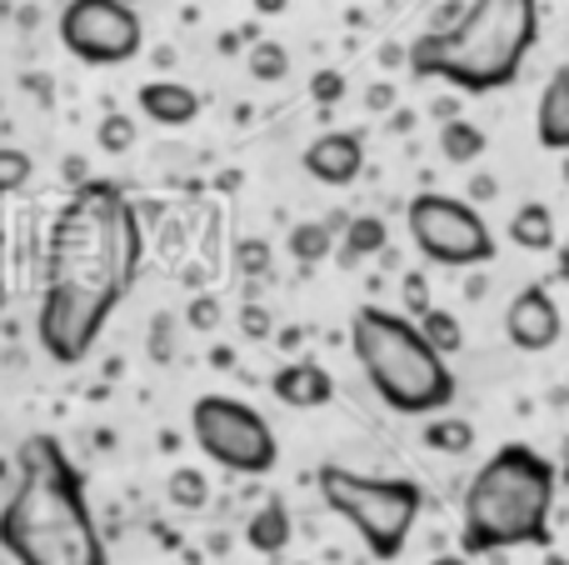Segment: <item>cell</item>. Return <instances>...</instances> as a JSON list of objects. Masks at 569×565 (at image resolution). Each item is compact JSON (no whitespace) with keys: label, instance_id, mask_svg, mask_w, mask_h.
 Returning a JSON list of instances; mask_svg holds the SVG:
<instances>
[{"label":"cell","instance_id":"cell-1","mask_svg":"<svg viewBox=\"0 0 569 565\" xmlns=\"http://www.w3.org/2000/svg\"><path fill=\"white\" fill-rule=\"evenodd\" d=\"M140 220L120 180H80L50 226L46 290L36 340L56 366H80L96 350L110 310L126 300L140 270Z\"/></svg>","mask_w":569,"mask_h":565},{"label":"cell","instance_id":"cell-2","mask_svg":"<svg viewBox=\"0 0 569 565\" xmlns=\"http://www.w3.org/2000/svg\"><path fill=\"white\" fill-rule=\"evenodd\" d=\"M0 551L16 565H110L86 476L56 436H26L16 486L0 506Z\"/></svg>","mask_w":569,"mask_h":565},{"label":"cell","instance_id":"cell-3","mask_svg":"<svg viewBox=\"0 0 569 565\" xmlns=\"http://www.w3.org/2000/svg\"><path fill=\"white\" fill-rule=\"evenodd\" d=\"M540 46V0H470L455 20L410 40L405 66L420 80H445L460 96H490L520 80Z\"/></svg>","mask_w":569,"mask_h":565},{"label":"cell","instance_id":"cell-4","mask_svg":"<svg viewBox=\"0 0 569 565\" xmlns=\"http://www.w3.org/2000/svg\"><path fill=\"white\" fill-rule=\"evenodd\" d=\"M555 460L525 440L500 446L470 476L460 500V556H500V551L545 546L555 516Z\"/></svg>","mask_w":569,"mask_h":565},{"label":"cell","instance_id":"cell-5","mask_svg":"<svg viewBox=\"0 0 569 565\" xmlns=\"http://www.w3.org/2000/svg\"><path fill=\"white\" fill-rule=\"evenodd\" d=\"M350 350L360 360L370 390L395 410V416H440L455 406L460 380L450 360L425 346L420 326L400 310L360 306L350 316Z\"/></svg>","mask_w":569,"mask_h":565},{"label":"cell","instance_id":"cell-6","mask_svg":"<svg viewBox=\"0 0 569 565\" xmlns=\"http://www.w3.org/2000/svg\"><path fill=\"white\" fill-rule=\"evenodd\" d=\"M320 500L365 541L375 561H395L415 536L425 490L410 476H360L350 466H320Z\"/></svg>","mask_w":569,"mask_h":565},{"label":"cell","instance_id":"cell-7","mask_svg":"<svg viewBox=\"0 0 569 565\" xmlns=\"http://www.w3.org/2000/svg\"><path fill=\"white\" fill-rule=\"evenodd\" d=\"M190 436L230 476H270L280 466V440L270 420L250 400L236 396H200L190 406Z\"/></svg>","mask_w":569,"mask_h":565},{"label":"cell","instance_id":"cell-8","mask_svg":"<svg viewBox=\"0 0 569 565\" xmlns=\"http://www.w3.org/2000/svg\"><path fill=\"white\" fill-rule=\"evenodd\" d=\"M405 226H410L415 250L445 270H475L485 260H495V250H500L490 220L465 196H445V190H420L405 210Z\"/></svg>","mask_w":569,"mask_h":565},{"label":"cell","instance_id":"cell-9","mask_svg":"<svg viewBox=\"0 0 569 565\" xmlns=\"http://www.w3.org/2000/svg\"><path fill=\"white\" fill-rule=\"evenodd\" d=\"M56 36L80 66H126L146 46V26L130 0H66Z\"/></svg>","mask_w":569,"mask_h":565},{"label":"cell","instance_id":"cell-10","mask_svg":"<svg viewBox=\"0 0 569 565\" xmlns=\"http://www.w3.org/2000/svg\"><path fill=\"white\" fill-rule=\"evenodd\" d=\"M505 336H510V346L525 350V356H545V350L560 346L565 316H560V306H555L550 280H535V286L515 290V300L505 306Z\"/></svg>","mask_w":569,"mask_h":565},{"label":"cell","instance_id":"cell-11","mask_svg":"<svg viewBox=\"0 0 569 565\" xmlns=\"http://www.w3.org/2000/svg\"><path fill=\"white\" fill-rule=\"evenodd\" d=\"M305 170H310V180H320V186L330 190H345L360 180L365 170V136L360 130H325V136H315L310 146H305Z\"/></svg>","mask_w":569,"mask_h":565},{"label":"cell","instance_id":"cell-12","mask_svg":"<svg viewBox=\"0 0 569 565\" xmlns=\"http://www.w3.org/2000/svg\"><path fill=\"white\" fill-rule=\"evenodd\" d=\"M270 390H276V400L280 406H290V410H315V406H330V396H335V380H330V370L320 366V360H284V366L270 376Z\"/></svg>","mask_w":569,"mask_h":565},{"label":"cell","instance_id":"cell-13","mask_svg":"<svg viewBox=\"0 0 569 565\" xmlns=\"http://www.w3.org/2000/svg\"><path fill=\"white\" fill-rule=\"evenodd\" d=\"M136 106H140V116L166 130H186L200 120V96L186 80H146V86L136 90Z\"/></svg>","mask_w":569,"mask_h":565},{"label":"cell","instance_id":"cell-14","mask_svg":"<svg viewBox=\"0 0 569 565\" xmlns=\"http://www.w3.org/2000/svg\"><path fill=\"white\" fill-rule=\"evenodd\" d=\"M535 136L545 150H569V66H555L540 90V110H535Z\"/></svg>","mask_w":569,"mask_h":565},{"label":"cell","instance_id":"cell-15","mask_svg":"<svg viewBox=\"0 0 569 565\" xmlns=\"http://www.w3.org/2000/svg\"><path fill=\"white\" fill-rule=\"evenodd\" d=\"M290 536H295L290 506H284L280 496H270L266 506L246 521V546L256 551V556H284V551H290Z\"/></svg>","mask_w":569,"mask_h":565},{"label":"cell","instance_id":"cell-16","mask_svg":"<svg viewBox=\"0 0 569 565\" xmlns=\"http://www.w3.org/2000/svg\"><path fill=\"white\" fill-rule=\"evenodd\" d=\"M505 236H510L520 250H530V256H545V250L560 246V230H555V210L545 206V200H525V206L510 216Z\"/></svg>","mask_w":569,"mask_h":565},{"label":"cell","instance_id":"cell-17","mask_svg":"<svg viewBox=\"0 0 569 565\" xmlns=\"http://www.w3.org/2000/svg\"><path fill=\"white\" fill-rule=\"evenodd\" d=\"M385 246H390V230H385L380 216H355V220H345V246H340V260H345V266H360V260L380 256Z\"/></svg>","mask_w":569,"mask_h":565},{"label":"cell","instance_id":"cell-18","mask_svg":"<svg viewBox=\"0 0 569 565\" xmlns=\"http://www.w3.org/2000/svg\"><path fill=\"white\" fill-rule=\"evenodd\" d=\"M485 146H490V140H485V130L475 126V120H445L440 126V156L450 160V166H475V160L485 156Z\"/></svg>","mask_w":569,"mask_h":565},{"label":"cell","instance_id":"cell-19","mask_svg":"<svg viewBox=\"0 0 569 565\" xmlns=\"http://www.w3.org/2000/svg\"><path fill=\"white\" fill-rule=\"evenodd\" d=\"M425 446L440 450V456H470L475 450V426L465 416L440 410V416H430V426H425Z\"/></svg>","mask_w":569,"mask_h":565},{"label":"cell","instance_id":"cell-20","mask_svg":"<svg viewBox=\"0 0 569 565\" xmlns=\"http://www.w3.org/2000/svg\"><path fill=\"white\" fill-rule=\"evenodd\" d=\"M415 326H420L425 346H430L435 356H445V360H450V356H460V346H465V330H460V320H455L450 310L430 306L420 320H415Z\"/></svg>","mask_w":569,"mask_h":565},{"label":"cell","instance_id":"cell-21","mask_svg":"<svg viewBox=\"0 0 569 565\" xmlns=\"http://www.w3.org/2000/svg\"><path fill=\"white\" fill-rule=\"evenodd\" d=\"M330 250H335V230L325 226V220H300V226L290 230V256L300 260V266H320Z\"/></svg>","mask_w":569,"mask_h":565},{"label":"cell","instance_id":"cell-22","mask_svg":"<svg viewBox=\"0 0 569 565\" xmlns=\"http://www.w3.org/2000/svg\"><path fill=\"white\" fill-rule=\"evenodd\" d=\"M250 66V80H260V86H276V80L290 76V50L280 46V40H256L246 56Z\"/></svg>","mask_w":569,"mask_h":565},{"label":"cell","instance_id":"cell-23","mask_svg":"<svg viewBox=\"0 0 569 565\" xmlns=\"http://www.w3.org/2000/svg\"><path fill=\"white\" fill-rule=\"evenodd\" d=\"M166 496H170V506H180V511H200L210 500V480L200 476L196 466H180V470H170Z\"/></svg>","mask_w":569,"mask_h":565},{"label":"cell","instance_id":"cell-24","mask_svg":"<svg viewBox=\"0 0 569 565\" xmlns=\"http://www.w3.org/2000/svg\"><path fill=\"white\" fill-rule=\"evenodd\" d=\"M30 176H36V160H30L20 146H0V196H16V190H26Z\"/></svg>","mask_w":569,"mask_h":565},{"label":"cell","instance_id":"cell-25","mask_svg":"<svg viewBox=\"0 0 569 565\" xmlns=\"http://www.w3.org/2000/svg\"><path fill=\"white\" fill-rule=\"evenodd\" d=\"M96 146L106 150V156H126V150L136 146V120L120 116V110H110V116L96 126Z\"/></svg>","mask_w":569,"mask_h":565},{"label":"cell","instance_id":"cell-26","mask_svg":"<svg viewBox=\"0 0 569 565\" xmlns=\"http://www.w3.org/2000/svg\"><path fill=\"white\" fill-rule=\"evenodd\" d=\"M400 296H405V310H400L405 320H420L425 310H430V286H425V276H420V270H410V276H405Z\"/></svg>","mask_w":569,"mask_h":565},{"label":"cell","instance_id":"cell-27","mask_svg":"<svg viewBox=\"0 0 569 565\" xmlns=\"http://www.w3.org/2000/svg\"><path fill=\"white\" fill-rule=\"evenodd\" d=\"M150 356H156V366H170V356H176V326L166 310L150 320Z\"/></svg>","mask_w":569,"mask_h":565},{"label":"cell","instance_id":"cell-28","mask_svg":"<svg viewBox=\"0 0 569 565\" xmlns=\"http://www.w3.org/2000/svg\"><path fill=\"white\" fill-rule=\"evenodd\" d=\"M236 266L240 270H250V276H270V246H266V240H240V246H236Z\"/></svg>","mask_w":569,"mask_h":565},{"label":"cell","instance_id":"cell-29","mask_svg":"<svg viewBox=\"0 0 569 565\" xmlns=\"http://www.w3.org/2000/svg\"><path fill=\"white\" fill-rule=\"evenodd\" d=\"M310 96L320 100V106H340V100H345V76H340V70H315V76H310Z\"/></svg>","mask_w":569,"mask_h":565},{"label":"cell","instance_id":"cell-30","mask_svg":"<svg viewBox=\"0 0 569 565\" xmlns=\"http://www.w3.org/2000/svg\"><path fill=\"white\" fill-rule=\"evenodd\" d=\"M186 316H190V326H196V330H216L220 326V300L216 296H196Z\"/></svg>","mask_w":569,"mask_h":565},{"label":"cell","instance_id":"cell-31","mask_svg":"<svg viewBox=\"0 0 569 565\" xmlns=\"http://www.w3.org/2000/svg\"><path fill=\"white\" fill-rule=\"evenodd\" d=\"M240 330H246L250 340H270V310L266 306H246L240 310Z\"/></svg>","mask_w":569,"mask_h":565},{"label":"cell","instance_id":"cell-32","mask_svg":"<svg viewBox=\"0 0 569 565\" xmlns=\"http://www.w3.org/2000/svg\"><path fill=\"white\" fill-rule=\"evenodd\" d=\"M365 106H370V110H390V106H395V86H370Z\"/></svg>","mask_w":569,"mask_h":565},{"label":"cell","instance_id":"cell-33","mask_svg":"<svg viewBox=\"0 0 569 565\" xmlns=\"http://www.w3.org/2000/svg\"><path fill=\"white\" fill-rule=\"evenodd\" d=\"M495 190H500V186H495V176H480V180L470 186V196H475V200H495ZM475 200H470V206H475Z\"/></svg>","mask_w":569,"mask_h":565},{"label":"cell","instance_id":"cell-34","mask_svg":"<svg viewBox=\"0 0 569 565\" xmlns=\"http://www.w3.org/2000/svg\"><path fill=\"white\" fill-rule=\"evenodd\" d=\"M250 6H256V10H260V16H280V10H284V6H290V0H250Z\"/></svg>","mask_w":569,"mask_h":565},{"label":"cell","instance_id":"cell-35","mask_svg":"<svg viewBox=\"0 0 569 565\" xmlns=\"http://www.w3.org/2000/svg\"><path fill=\"white\" fill-rule=\"evenodd\" d=\"M216 366H220V370H230V366H236V356H230V346H220V350H216Z\"/></svg>","mask_w":569,"mask_h":565},{"label":"cell","instance_id":"cell-36","mask_svg":"<svg viewBox=\"0 0 569 565\" xmlns=\"http://www.w3.org/2000/svg\"><path fill=\"white\" fill-rule=\"evenodd\" d=\"M425 565H470V561H465L460 551H455V556H435V561H425Z\"/></svg>","mask_w":569,"mask_h":565},{"label":"cell","instance_id":"cell-37","mask_svg":"<svg viewBox=\"0 0 569 565\" xmlns=\"http://www.w3.org/2000/svg\"><path fill=\"white\" fill-rule=\"evenodd\" d=\"M10 306V296H6V280H0V310H6Z\"/></svg>","mask_w":569,"mask_h":565},{"label":"cell","instance_id":"cell-38","mask_svg":"<svg viewBox=\"0 0 569 565\" xmlns=\"http://www.w3.org/2000/svg\"><path fill=\"white\" fill-rule=\"evenodd\" d=\"M545 565H565V556H545Z\"/></svg>","mask_w":569,"mask_h":565},{"label":"cell","instance_id":"cell-39","mask_svg":"<svg viewBox=\"0 0 569 565\" xmlns=\"http://www.w3.org/2000/svg\"><path fill=\"white\" fill-rule=\"evenodd\" d=\"M300 565H305V561H300Z\"/></svg>","mask_w":569,"mask_h":565}]
</instances>
